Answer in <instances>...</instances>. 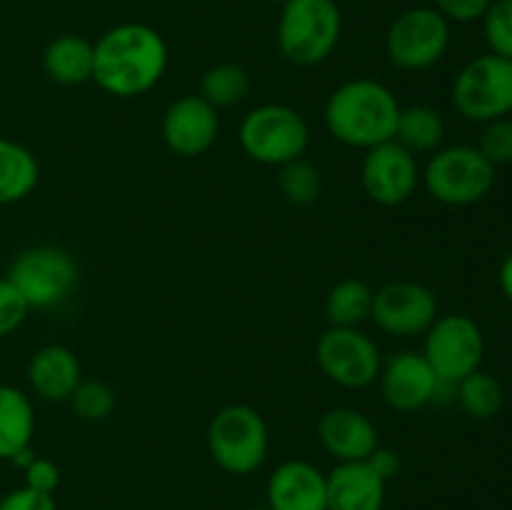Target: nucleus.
<instances>
[{
    "label": "nucleus",
    "instance_id": "obj_1",
    "mask_svg": "<svg viewBox=\"0 0 512 510\" xmlns=\"http://www.w3.org/2000/svg\"><path fill=\"white\" fill-rule=\"evenodd\" d=\"M165 70L168 45L150 25H115L93 43V80L113 98H140L163 80Z\"/></svg>",
    "mask_w": 512,
    "mask_h": 510
},
{
    "label": "nucleus",
    "instance_id": "obj_2",
    "mask_svg": "<svg viewBox=\"0 0 512 510\" xmlns=\"http://www.w3.org/2000/svg\"><path fill=\"white\" fill-rule=\"evenodd\" d=\"M400 108L403 105L385 83L373 78H353L328 95L323 120L338 143L370 150L395 138Z\"/></svg>",
    "mask_w": 512,
    "mask_h": 510
},
{
    "label": "nucleus",
    "instance_id": "obj_3",
    "mask_svg": "<svg viewBox=\"0 0 512 510\" xmlns=\"http://www.w3.org/2000/svg\"><path fill=\"white\" fill-rule=\"evenodd\" d=\"M343 15L335 0H288L278 20L280 55L295 68H315L338 48Z\"/></svg>",
    "mask_w": 512,
    "mask_h": 510
},
{
    "label": "nucleus",
    "instance_id": "obj_4",
    "mask_svg": "<svg viewBox=\"0 0 512 510\" xmlns=\"http://www.w3.org/2000/svg\"><path fill=\"white\" fill-rule=\"evenodd\" d=\"M205 443L210 458L223 473L245 478L263 468L268 460V423L253 405L230 403L213 415Z\"/></svg>",
    "mask_w": 512,
    "mask_h": 510
},
{
    "label": "nucleus",
    "instance_id": "obj_5",
    "mask_svg": "<svg viewBox=\"0 0 512 510\" xmlns=\"http://www.w3.org/2000/svg\"><path fill=\"white\" fill-rule=\"evenodd\" d=\"M238 140L250 160L270 168H283L303 158L310 145V125L303 113L283 103H265L245 113Z\"/></svg>",
    "mask_w": 512,
    "mask_h": 510
},
{
    "label": "nucleus",
    "instance_id": "obj_6",
    "mask_svg": "<svg viewBox=\"0 0 512 510\" xmlns=\"http://www.w3.org/2000/svg\"><path fill=\"white\" fill-rule=\"evenodd\" d=\"M420 183L438 203L468 208L490 195L495 185V165H490L475 145H445L430 153L428 163L420 170Z\"/></svg>",
    "mask_w": 512,
    "mask_h": 510
},
{
    "label": "nucleus",
    "instance_id": "obj_7",
    "mask_svg": "<svg viewBox=\"0 0 512 510\" xmlns=\"http://www.w3.org/2000/svg\"><path fill=\"white\" fill-rule=\"evenodd\" d=\"M8 280L20 290L30 310L63 305L80 283V265L60 245H33L15 255Z\"/></svg>",
    "mask_w": 512,
    "mask_h": 510
},
{
    "label": "nucleus",
    "instance_id": "obj_8",
    "mask_svg": "<svg viewBox=\"0 0 512 510\" xmlns=\"http://www.w3.org/2000/svg\"><path fill=\"white\" fill-rule=\"evenodd\" d=\"M453 105L465 120L490 123L512 115V60L495 53L475 55L453 80Z\"/></svg>",
    "mask_w": 512,
    "mask_h": 510
},
{
    "label": "nucleus",
    "instance_id": "obj_9",
    "mask_svg": "<svg viewBox=\"0 0 512 510\" xmlns=\"http://www.w3.org/2000/svg\"><path fill=\"white\" fill-rule=\"evenodd\" d=\"M448 48L450 23L435 8L405 10L385 33V55L395 68L408 73L438 65Z\"/></svg>",
    "mask_w": 512,
    "mask_h": 510
},
{
    "label": "nucleus",
    "instance_id": "obj_10",
    "mask_svg": "<svg viewBox=\"0 0 512 510\" xmlns=\"http://www.w3.org/2000/svg\"><path fill=\"white\" fill-rule=\"evenodd\" d=\"M420 353L430 363L440 380L460 383L465 375L475 373L485 358V335L480 325L465 313L438 315L425 330Z\"/></svg>",
    "mask_w": 512,
    "mask_h": 510
},
{
    "label": "nucleus",
    "instance_id": "obj_11",
    "mask_svg": "<svg viewBox=\"0 0 512 510\" xmlns=\"http://www.w3.org/2000/svg\"><path fill=\"white\" fill-rule=\"evenodd\" d=\"M315 363L330 383L345 390H363L378 380L383 355L375 340L360 328L330 325L315 343Z\"/></svg>",
    "mask_w": 512,
    "mask_h": 510
},
{
    "label": "nucleus",
    "instance_id": "obj_12",
    "mask_svg": "<svg viewBox=\"0 0 512 510\" xmlns=\"http://www.w3.org/2000/svg\"><path fill=\"white\" fill-rule=\"evenodd\" d=\"M438 298L433 290L415 280H390L373 293L370 320L395 338H415L438 318Z\"/></svg>",
    "mask_w": 512,
    "mask_h": 510
},
{
    "label": "nucleus",
    "instance_id": "obj_13",
    "mask_svg": "<svg viewBox=\"0 0 512 510\" xmlns=\"http://www.w3.org/2000/svg\"><path fill=\"white\" fill-rule=\"evenodd\" d=\"M360 183L373 203L383 208H398L408 203L420 188L418 158L395 140L375 145L363 155Z\"/></svg>",
    "mask_w": 512,
    "mask_h": 510
},
{
    "label": "nucleus",
    "instance_id": "obj_14",
    "mask_svg": "<svg viewBox=\"0 0 512 510\" xmlns=\"http://www.w3.org/2000/svg\"><path fill=\"white\" fill-rule=\"evenodd\" d=\"M160 130L170 153L180 158H198L218 140L220 115L203 95H183L168 105Z\"/></svg>",
    "mask_w": 512,
    "mask_h": 510
},
{
    "label": "nucleus",
    "instance_id": "obj_15",
    "mask_svg": "<svg viewBox=\"0 0 512 510\" xmlns=\"http://www.w3.org/2000/svg\"><path fill=\"white\" fill-rule=\"evenodd\" d=\"M438 375L430 368L423 353L415 350H400L388 358L380 368L378 383L385 405L398 413H415L425 405H433Z\"/></svg>",
    "mask_w": 512,
    "mask_h": 510
},
{
    "label": "nucleus",
    "instance_id": "obj_16",
    "mask_svg": "<svg viewBox=\"0 0 512 510\" xmlns=\"http://www.w3.org/2000/svg\"><path fill=\"white\" fill-rule=\"evenodd\" d=\"M268 510H328V475L308 460H285L265 485Z\"/></svg>",
    "mask_w": 512,
    "mask_h": 510
},
{
    "label": "nucleus",
    "instance_id": "obj_17",
    "mask_svg": "<svg viewBox=\"0 0 512 510\" xmlns=\"http://www.w3.org/2000/svg\"><path fill=\"white\" fill-rule=\"evenodd\" d=\"M318 438L325 453L333 455L338 463L368 460L370 453L380 445L378 428L373 420L358 408H330L318 423Z\"/></svg>",
    "mask_w": 512,
    "mask_h": 510
},
{
    "label": "nucleus",
    "instance_id": "obj_18",
    "mask_svg": "<svg viewBox=\"0 0 512 510\" xmlns=\"http://www.w3.org/2000/svg\"><path fill=\"white\" fill-rule=\"evenodd\" d=\"M80 380L83 368L68 345H43L28 363L30 390L48 403H68Z\"/></svg>",
    "mask_w": 512,
    "mask_h": 510
},
{
    "label": "nucleus",
    "instance_id": "obj_19",
    "mask_svg": "<svg viewBox=\"0 0 512 510\" xmlns=\"http://www.w3.org/2000/svg\"><path fill=\"white\" fill-rule=\"evenodd\" d=\"M328 475V510H383L388 483L368 460L338 463Z\"/></svg>",
    "mask_w": 512,
    "mask_h": 510
},
{
    "label": "nucleus",
    "instance_id": "obj_20",
    "mask_svg": "<svg viewBox=\"0 0 512 510\" xmlns=\"http://www.w3.org/2000/svg\"><path fill=\"white\" fill-rule=\"evenodd\" d=\"M43 70L53 83L75 88L93 80V43L83 35H58L43 53Z\"/></svg>",
    "mask_w": 512,
    "mask_h": 510
},
{
    "label": "nucleus",
    "instance_id": "obj_21",
    "mask_svg": "<svg viewBox=\"0 0 512 510\" xmlns=\"http://www.w3.org/2000/svg\"><path fill=\"white\" fill-rule=\"evenodd\" d=\"M35 435V410L28 395L15 385H0V460H13L30 448Z\"/></svg>",
    "mask_w": 512,
    "mask_h": 510
},
{
    "label": "nucleus",
    "instance_id": "obj_22",
    "mask_svg": "<svg viewBox=\"0 0 512 510\" xmlns=\"http://www.w3.org/2000/svg\"><path fill=\"white\" fill-rule=\"evenodd\" d=\"M38 180V158L25 145L0 138V208L28 198Z\"/></svg>",
    "mask_w": 512,
    "mask_h": 510
},
{
    "label": "nucleus",
    "instance_id": "obj_23",
    "mask_svg": "<svg viewBox=\"0 0 512 510\" xmlns=\"http://www.w3.org/2000/svg\"><path fill=\"white\" fill-rule=\"evenodd\" d=\"M395 143L403 145L408 153L430 155L438 148H443L445 140V120L440 110L433 105H408L400 108L398 128H395Z\"/></svg>",
    "mask_w": 512,
    "mask_h": 510
},
{
    "label": "nucleus",
    "instance_id": "obj_24",
    "mask_svg": "<svg viewBox=\"0 0 512 510\" xmlns=\"http://www.w3.org/2000/svg\"><path fill=\"white\" fill-rule=\"evenodd\" d=\"M373 293L375 290L358 278L340 280L325 298V318L335 328H360L370 320Z\"/></svg>",
    "mask_w": 512,
    "mask_h": 510
},
{
    "label": "nucleus",
    "instance_id": "obj_25",
    "mask_svg": "<svg viewBox=\"0 0 512 510\" xmlns=\"http://www.w3.org/2000/svg\"><path fill=\"white\" fill-rule=\"evenodd\" d=\"M455 403L473 420H493L505 405L503 383L488 370L478 368L458 383Z\"/></svg>",
    "mask_w": 512,
    "mask_h": 510
},
{
    "label": "nucleus",
    "instance_id": "obj_26",
    "mask_svg": "<svg viewBox=\"0 0 512 510\" xmlns=\"http://www.w3.org/2000/svg\"><path fill=\"white\" fill-rule=\"evenodd\" d=\"M250 93V75L238 63H218L208 68L200 80V95L215 110L240 105Z\"/></svg>",
    "mask_w": 512,
    "mask_h": 510
},
{
    "label": "nucleus",
    "instance_id": "obj_27",
    "mask_svg": "<svg viewBox=\"0 0 512 510\" xmlns=\"http://www.w3.org/2000/svg\"><path fill=\"white\" fill-rule=\"evenodd\" d=\"M278 188L280 195L290 205H295V208H308V205H313L320 198L323 178H320V170L310 160L298 158L280 168Z\"/></svg>",
    "mask_w": 512,
    "mask_h": 510
},
{
    "label": "nucleus",
    "instance_id": "obj_28",
    "mask_svg": "<svg viewBox=\"0 0 512 510\" xmlns=\"http://www.w3.org/2000/svg\"><path fill=\"white\" fill-rule=\"evenodd\" d=\"M68 403L73 413L85 423H103L115 410V390L98 378H83Z\"/></svg>",
    "mask_w": 512,
    "mask_h": 510
},
{
    "label": "nucleus",
    "instance_id": "obj_29",
    "mask_svg": "<svg viewBox=\"0 0 512 510\" xmlns=\"http://www.w3.org/2000/svg\"><path fill=\"white\" fill-rule=\"evenodd\" d=\"M483 35L488 53L512 60V0H493L483 15Z\"/></svg>",
    "mask_w": 512,
    "mask_h": 510
},
{
    "label": "nucleus",
    "instance_id": "obj_30",
    "mask_svg": "<svg viewBox=\"0 0 512 510\" xmlns=\"http://www.w3.org/2000/svg\"><path fill=\"white\" fill-rule=\"evenodd\" d=\"M475 148L485 155L490 165H510L512 163V118H498L483 123V133Z\"/></svg>",
    "mask_w": 512,
    "mask_h": 510
},
{
    "label": "nucleus",
    "instance_id": "obj_31",
    "mask_svg": "<svg viewBox=\"0 0 512 510\" xmlns=\"http://www.w3.org/2000/svg\"><path fill=\"white\" fill-rule=\"evenodd\" d=\"M30 305L8 278H0V338L13 335L25 323Z\"/></svg>",
    "mask_w": 512,
    "mask_h": 510
},
{
    "label": "nucleus",
    "instance_id": "obj_32",
    "mask_svg": "<svg viewBox=\"0 0 512 510\" xmlns=\"http://www.w3.org/2000/svg\"><path fill=\"white\" fill-rule=\"evenodd\" d=\"M493 0H435V10L448 23H475L483 20Z\"/></svg>",
    "mask_w": 512,
    "mask_h": 510
},
{
    "label": "nucleus",
    "instance_id": "obj_33",
    "mask_svg": "<svg viewBox=\"0 0 512 510\" xmlns=\"http://www.w3.org/2000/svg\"><path fill=\"white\" fill-rule=\"evenodd\" d=\"M0 510H58V505L50 493H40L23 485L0 498Z\"/></svg>",
    "mask_w": 512,
    "mask_h": 510
},
{
    "label": "nucleus",
    "instance_id": "obj_34",
    "mask_svg": "<svg viewBox=\"0 0 512 510\" xmlns=\"http://www.w3.org/2000/svg\"><path fill=\"white\" fill-rule=\"evenodd\" d=\"M23 478L28 488L53 495L60 485V468L53 460L38 458V455H35V458L30 460L28 468L23 470Z\"/></svg>",
    "mask_w": 512,
    "mask_h": 510
},
{
    "label": "nucleus",
    "instance_id": "obj_35",
    "mask_svg": "<svg viewBox=\"0 0 512 510\" xmlns=\"http://www.w3.org/2000/svg\"><path fill=\"white\" fill-rule=\"evenodd\" d=\"M368 463H370V468H373L375 473L385 480V483H390V480L400 473V455L395 453V450L385 448V445H378V448L370 453Z\"/></svg>",
    "mask_w": 512,
    "mask_h": 510
},
{
    "label": "nucleus",
    "instance_id": "obj_36",
    "mask_svg": "<svg viewBox=\"0 0 512 510\" xmlns=\"http://www.w3.org/2000/svg\"><path fill=\"white\" fill-rule=\"evenodd\" d=\"M498 283H500V290H503L505 298H508L512 303V253L503 260V265H500Z\"/></svg>",
    "mask_w": 512,
    "mask_h": 510
},
{
    "label": "nucleus",
    "instance_id": "obj_37",
    "mask_svg": "<svg viewBox=\"0 0 512 510\" xmlns=\"http://www.w3.org/2000/svg\"><path fill=\"white\" fill-rule=\"evenodd\" d=\"M273 3H288V0H273Z\"/></svg>",
    "mask_w": 512,
    "mask_h": 510
},
{
    "label": "nucleus",
    "instance_id": "obj_38",
    "mask_svg": "<svg viewBox=\"0 0 512 510\" xmlns=\"http://www.w3.org/2000/svg\"><path fill=\"white\" fill-rule=\"evenodd\" d=\"M263 510H268V508H263Z\"/></svg>",
    "mask_w": 512,
    "mask_h": 510
}]
</instances>
